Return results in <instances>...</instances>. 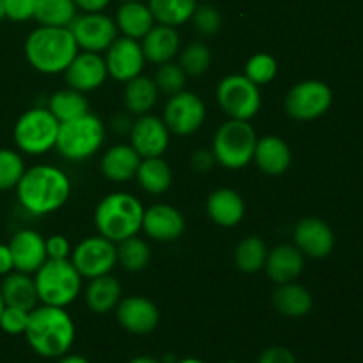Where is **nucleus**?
<instances>
[{"label": "nucleus", "mask_w": 363, "mask_h": 363, "mask_svg": "<svg viewBox=\"0 0 363 363\" xmlns=\"http://www.w3.org/2000/svg\"><path fill=\"white\" fill-rule=\"evenodd\" d=\"M16 197L30 215L43 216L57 211L71 195V181L64 170L53 165H34L25 169L16 184Z\"/></svg>", "instance_id": "nucleus-1"}, {"label": "nucleus", "mask_w": 363, "mask_h": 363, "mask_svg": "<svg viewBox=\"0 0 363 363\" xmlns=\"http://www.w3.org/2000/svg\"><path fill=\"white\" fill-rule=\"evenodd\" d=\"M25 339L34 353L43 358H60L74 342V323L66 308L39 305L28 314Z\"/></svg>", "instance_id": "nucleus-2"}, {"label": "nucleus", "mask_w": 363, "mask_h": 363, "mask_svg": "<svg viewBox=\"0 0 363 363\" xmlns=\"http://www.w3.org/2000/svg\"><path fill=\"white\" fill-rule=\"evenodd\" d=\"M78 45L69 27H43L25 39V57L35 71L45 74L64 73L78 53Z\"/></svg>", "instance_id": "nucleus-3"}, {"label": "nucleus", "mask_w": 363, "mask_h": 363, "mask_svg": "<svg viewBox=\"0 0 363 363\" xmlns=\"http://www.w3.org/2000/svg\"><path fill=\"white\" fill-rule=\"evenodd\" d=\"M142 216L144 206L135 195L116 191L99 201L94 211V223L99 236L121 243L142 230Z\"/></svg>", "instance_id": "nucleus-4"}, {"label": "nucleus", "mask_w": 363, "mask_h": 363, "mask_svg": "<svg viewBox=\"0 0 363 363\" xmlns=\"http://www.w3.org/2000/svg\"><path fill=\"white\" fill-rule=\"evenodd\" d=\"M43 305L62 307L73 303L82 289V277L69 259H46L34 277Z\"/></svg>", "instance_id": "nucleus-5"}, {"label": "nucleus", "mask_w": 363, "mask_h": 363, "mask_svg": "<svg viewBox=\"0 0 363 363\" xmlns=\"http://www.w3.org/2000/svg\"><path fill=\"white\" fill-rule=\"evenodd\" d=\"M257 135L248 121L229 119L216 130L213 155L216 163L227 170H240L254 160Z\"/></svg>", "instance_id": "nucleus-6"}, {"label": "nucleus", "mask_w": 363, "mask_h": 363, "mask_svg": "<svg viewBox=\"0 0 363 363\" xmlns=\"http://www.w3.org/2000/svg\"><path fill=\"white\" fill-rule=\"evenodd\" d=\"M105 140V124L92 113L59 124L55 149L69 162H82L99 151Z\"/></svg>", "instance_id": "nucleus-7"}, {"label": "nucleus", "mask_w": 363, "mask_h": 363, "mask_svg": "<svg viewBox=\"0 0 363 363\" xmlns=\"http://www.w3.org/2000/svg\"><path fill=\"white\" fill-rule=\"evenodd\" d=\"M59 121L46 106H34L21 113L13 130L18 151L30 156H39L55 147Z\"/></svg>", "instance_id": "nucleus-8"}, {"label": "nucleus", "mask_w": 363, "mask_h": 363, "mask_svg": "<svg viewBox=\"0 0 363 363\" xmlns=\"http://www.w3.org/2000/svg\"><path fill=\"white\" fill-rule=\"evenodd\" d=\"M216 101L230 119L250 121L261 110V91L245 74H229L216 87Z\"/></svg>", "instance_id": "nucleus-9"}, {"label": "nucleus", "mask_w": 363, "mask_h": 363, "mask_svg": "<svg viewBox=\"0 0 363 363\" xmlns=\"http://www.w3.org/2000/svg\"><path fill=\"white\" fill-rule=\"evenodd\" d=\"M333 101V92L325 82L303 80L287 92L286 112L296 121H312L325 116Z\"/></svg>", "instance_id": "nucleus-10"}, {"label": "nucleus", "mask_w": 363, "mask_h": 363, "mask_svg": "<svg viewBox=\"0 0 363 363\" xmlns=\"http://www.w3.org/2000/svg\"><path fill=\"white\" fill-rule=\"evenodd\" d=\"M71 262L82 279H96L112 272L117 264V247L103 236L85 238L71 252Z\"/></svg>", "instance_id": "nucleus-11"}, {"label": "nucleus", "mask_w": 363, "mask_h": 363, "mask_svg": "<svg viewBox=\"0 0 363 363\" xmlns=\"http://www.w3.org/2000/svg\"><path fill=\"white\" fill-rule=\"evenodd\" d=\"M206 105L197 94L188 91L176 92L167 101L163 110V123L170 133L188 137L204 124Z\"/></svg>", "instance_id": "nucleus-12"}, {"label": "nucleus", "mask_w": 363, "mask_h": 363, "mask_svg": "<svg viewBox=\"0 0 363 363\" xmlns=\"http://www.w3.org/2000/svg\"><path fill=\"white\" fill-rule=\"evenodd\" d=\"M69 30L77 41L78 48L84 52L101 53L117 39L116 20L103 13H84L74 16Z\"/></svg>", "instance_id": "nucleus-13"}, {"label": "nucleus", "mask_w": 363, "mask_h": 363, "mask_svg": "<svg viewBox=\"0 0 363 363\" xmlns=\"http://www.w3.org/2000/svg\"><path fill=\"white\" fill-rule=\"evenodd\" d=\"M131 147L138 152L140 158H156L165 155L170 144V131L163 119L144 113L138 116L130 128Z\"/></svg>", "instance_id": "nucleus-14"}, {"label": "nucleus", "mask_w": 363, "mask_h": 363, "mask_svg": "<svg viewBox=\"0 0 363 363\" xmlns=\"http://www.w3.org/2000/svg\"><path fill=\"white\" fill-rule=\"evenodd\" d=\"M145 57L137 39L123 35L106 48L105 64L110 77L117 82H128L138 77L144 69Z\"/></svg>", "instance_id": "nucleus-15"}, {"label": "nucleus", "mask_w": 363, "mask_h": 363, "mask_svg": "<svg viewBox=\"0 0 363 363\" xmlns=\"http://www.w3.org/2000/svg\"><path fill=\"white\" fill-rule=\"evenodd\" d=\"M294 245L312 259L328 257L335 247V234L325 220L307 216L294 227Z\"/></svg>", "instance_id": "nucleus-16"}, {"label": "nucleus", "mask_w": 363, "mask_h": 363, "mask_svg": "<svg viewBox=\"0 0 363 363\" xmlns=\"http://www.w3.org/2000/svg\"><path fill=\"white\" fill-rule=\"evenodd\" d=\"M117 321L133 335H147L155 332L160 323V311L144 296H128L116 307Z\"/></svg>", "instance_id": "nucleus-17"}, {"label": "nucleus", "mask_w": 363, "mask_h": 363, "mask_svg": "<svg viewBox=\"0 0 363 363\" xmlns=\"http://www.w3.org/2000/svg\"><path fill=\"white\" fill-rule=\"evenodd\" d=\"M67 85L80 92H91L101 87L108 77L105 57L94 52H78L64 71Z\"/></svg>", "instance_id": "nucleus-18"}, {"label": "nucleus", "mask_w": 363, "mask_h": 363, "mask_svg": "<svg viewBox=\"0 0 363 363\" xmlns=\"http://www.w3.org/2000/svg\"><path fill=\"white\" fill-rule=\"evenodd\" d=\"M9 250L16 272L35 273L46 262V240L32 229H21L11 238Z\"/></svg>", "instance_id": "nucleus-19"}, {"label": "nucleus", "mask_w": 363, "mask_h": 363, "mask_svg": "<svg viewBox=\"0 0 363 363\" xmlns=\"http://www.w3.org/2000/svg\"><path fill=\"white\" fill-rule=\"evenodd\" d=\"M142 230L155 241H176L184 230V216L170 204H152L144 209Z\"/></svg>", "instance_id": "nucleus-20"}, {"label": "nucleus", "mask_w": 363, "mask_h": 363, "mask_svg": "<svg viewBox=\"0 0 363 363\" xmlns=\"http://www.w3.org/2000/svg\"><path fill=\"white\" fill-rule=\"evenodd\" d=\"M305 255L296 245H279L268 252L266 257V273L275 284L294 282L303 272Z\"/></svg>", "instance_id": "nucleus-21"}, {"label": "nucleus", "mask_w": 363, "mask_h": 363, "mask_svg": "<svg viewBox=\"0 0 363 363\" xmlns=\"http://www.w3.org/2000/svg\"><path fill=\"white\" fill-rule=\"evenodd\" d=\"M140 46L145 60L160 66V64L169 62L177 55L179 34H177L176 27L158 23L140 39Z\"/></svg>", "instance_id": "nucleus-22"}, {"label": "nucleus", "mask_w": 363, "mask_h": 363, "mask_svg": "<svg viewBox=\"0 0 363 363\" xmlns=\"http://www.w3.org/2000/svg\"><path fill=\"white\" fill-rule=\"evenodd\" d=\"M291 155L289 145L286 140H282L277 135H266V137L257 138L254 152V162L257 163L262 172L269 176H280L291 167Z\"/></svg>", "instance_id": "nucleus-23"}, {"label": "nucleus", "mask_w": 363, "mask_h": 363, "mask_svg": "<svg viewBox=\"0 0 363 363\" xmlns=\"http://www.w3.org/2000/svg\"><path fill=\"white\" fill-rule=\"evenodd\" d=\"M140 162L142 158L131 145L117 144L103 155L99 167L106 179L113 183H126L137 176Z\"/></svg>", "instance_id": "nucleus-24"}, {"label": "nucleus", "mask_w": 363, "mask_h": 363, "mask_svg": "<svg viewBox=\"0 0 363 363\" xmlns=\"http://www.w3.org/2000/svg\"><path fill=\"white\" fill-rule=\"evenodd\" d=\"M208 215L216 225L236 227L245 216V202L236 190L218 188L213 191L206 202Z\"/></svg>", "instance_id": "nucleus-25"}, {"label": "nucleus", "mask_w": 363, "mask_h": 363, "mask_svg": "<svg viewBox=\"0 0 363 363\" xmlns=\"http://www.w3.org/2000/svg\"><path fill=\"white\" fill-rule=\"evenodd\" d=\"M0 293L7 307H18L28 312L38 307L39 298L35 282L28 273L16 272V269L7 273L0 284Z\"/></svg>", "instance_id": "nucleus-26"}, {"label": "nucleus", "mask_w": 363, "mask_h": 363, "mask_svg": "<svg viewBox=\"0 0 363 363\" xmlns=\"http://www.w3.org/2000/svg\"><path fill=\"white\" fill-rule=\"evenodd\" d=\"M116 25L117 30L123 32V35L138 41L155 27V16L147 4H142L140 0H130V2L121 4L117 9Z\"/></svg>", "instance_id": "nucleus-27"}, {"label": "nucleus", "mask_w": 363, "mask_h": 363, "mask_svg": "<svg viewBox=\"0 0 363 363\" xmlns=\"http://www.w3.org/2000/svg\"><path fill=\"white\" fill-rule=\"evenodd\" d=\"M123 287L121 282L110 273L91 279L87 289H85V303L96 314H106L113 311L121 301Z\"/></svg>", "instance_id": "nucleus-28"}, {"label": "nucleus", "mask_w": 363, "mask_h": 363, "mask_svg": "<svg viewBox=\"0 0 363 363\" xmlns=\"http://www.w3.org/2000/svg\"><path fill=\"white\" fill-rule=\"evenodd\" d=\"M312 294L296 282L280 284L273 293V305L287 318H303L312 311Z\"/></svg>", "instance_id": "nucleus-29"}, {"label": "nucleus", "mask_w": 363, "mask_h": 363, "mask_svg": "<svg viewBox=\"0 0 363 363\" xmlns=\"http://www.w3.org/2000/svg\"><path fill=\"white\" fill-rule=\"evenodd\" d=\"M137 181L144 191L151 195H162L172 184V170L169 163L162 158H142L137 170Z\"/></svg>", "instance_id": "nucleus-30"}, {"label": "nucleus", "mask_w": 363, "mask_h": 363, "mask_svg": "<svg viewBox=\"0 0 363 363\" xmlns=\"http://www.w3.org/2000/svg\"><path fill=\"white\" fill-rule=\"evenodd\" d=\"M158 87H156L152 78L138 74V77L126 82V87H124V105L135 116H144V113H149V110L155 106L156 99H158Z\"/></svg>", "instance_id": "nucleus-31"}, {"label": "nucleus", "mask_w": 363, "mask_h": 363, "mask_svg": "<svg viewBox=\"0 0 363 363\" xmlns=\"http://www.w3.org/2000/svg\"><path fill=\"white\" fill-rule=\"evenodd\" d=\"M46 108L53 113V117L59 123H67V121L78 119V117L89 113V101L84 92L67 87L53 92L50 96Z\"/></svg>", "instance_id": "nucleus-32"}, {"label": "nucleus", "mask_w": 363, "mask_h": 363, "mask_svg": "<svg viewBox=\"0 0 363 363\" xmlns=\"http://www.w3.org/2000/svg\"><path fill=\"white\" fill-rule=\"evenodd\" d=\"M147 6L155 21L177 27L191 20L197 9V0H149Z\"/></svg>", "instance_id": "nucleus-33"}, {"label": "nucleus", "mask_w": 363, "mask_h": 363, "mask_svg": "<svg viewBox=\"0 0 363 363\" xmlns=\"http://www.w3.org/2000/svg\"><path fill=\"white\" fill-rule=\"evenodd\" d=\"M77 11L73 0H38L34 18L43 27H69Z\"/></svg>", "instance_id": "nucleus-34"}, {"label": "nucleus", "mask_w": 363, "mask_h": 363, "mask_svg": "<svg viewBox=\"0 0 363 363\" xmlns=\"http://www.w3.org/2000/svg\"><path fill=\"white\" fill-rule=\"evenodd\" d=\"M268 247L259 236H248L238 243L234 250L236 266L245 273H257L264 268L268 257Z\"/></svg>", "instance_id": "nucleus-35"}, {"label": "nucleus", "mask_w": 363, "mask_h": 363, "mask_svg": "<svg viewBox=\"0 0 363 363\" xmlns=\"http://www.w3.org/2000/svg\"><path fill=\"white\" fill-rule=\"evenodd\" d=\"M117 262L126 272H142L151 262V248L138 236L117 243Z\"/></svg>", "instance_id": "nucleus-36"}, {"label": "nucleus", "mask_w": 363, "mask_h": 363, "mask_svg": "<svg viewBox=\"0 0 363 363\" xmlns=\"http://www.w3.org/2000/svg\"><path fill=\"white\" fill-rule=\"evenodd\" d=\"M23 172V156L14 149H0V191L16 188Z\"/></svg>", "instance_id": "nucleus-37"}, {"label": "nucleus", "mask_w": 363, "mask_h": 363, "mask_svg": "<svg viewBox=\"0 0 363 363\" xmlns=\"http://www.w3.org/2000/svg\"><path fill=\"white\" fill-rule=\"evenodd\" d=\"M209 64H211V52L201 41L190 43L183 50V53H181L179 66L190 77H201V74H204L209 69Z\"/></svg>", "instance_id": "nucleus-38"}, {"label": "nucleus", "mask_w": 363, "mask_h": 363, "mask_svg": "<svg viewBox=\"0 0 363 363\" xmlns=\"http://www.w3.org/2000/svg\"><path fill=\"white\" fill-rule=\"evenodd\" d=\"M277 71H279L277 60L269 53H255L254 57L247 60L245 77L261 87V85L273 82V78L277 77Z\"/></svg>", "instance_id": "nucleus-39"}, {"label": "nucleus", "mask_w": 363, "mask_h": 363, "mask_svg": "<svg viewBox=\"0 0 363 363\" xmlns=\"http://www.w3.org/2000/svg\"><path fill=\"white\" fill-rule=\"evenodd\" d=\"M155 84L156 87H158V91L172 96L184 89V84H186V73H184V69L179 64L169 60V62L160 64L158 71H156Z\"/></svg>", "instance_id": "nucleus-40"}, {"label": "nucleus", "mask_w": 363, "mask_h": 363, "mask_svg": "<svg viewBox=\"0 0 363 363\" xmlns=\"http://www.w3.org/2000/svg\"><path fill=\"white\" fill-rule=\"evenodd\" d=\"M195 28L204 35H213L222 27V14L213 6H197L194 16H191Z\"/></svg>", "instance_id": "nucleus-41"}, {"label": "nucleus", "mask_w": 363, "mask_h": 363, "mask_svg": "<svg viewBox=\"0 0 363 363\" xmlns=\"http://www.w3.org/2000/svg\"><path fill=\"white\" fill-rule=\"evenodd\" d=\"M28 314L30 312L23 311V308L7 307L6 305L2 314H0V328L7 335H21V333H25V328H27Z\"/></svg>", "instance_id": "nucleus-42"}, {"label": "nucleus", "mask_w": 363, "mask_h": 363, "mask_svg": "<svg viewBox=\"0 0 363 363\" xmlns=\"http://www.w3.org/2000/svg\"><path fill=\"white\" fill-rule=\"evenodd\" d=\"M35 4H38V0H4L6 18L13 21L30 20V18H34Z\"/></svg>", "instance_id": "nucleus-43"}, {"label": "nucleus", "mask_w": 363, "mask_h": 363, "mask_svg": "<svg viewBox=\"0 0 363 363\" xmlns=\"http://www.w3.org/2000/svg\"><path fill=\"white\" fill-rule=\"evenodd\" d=\"M46 255L48 259H69L71 245L66 236L55 234V236L46 240Z\"/></svg>", "instance_id": "nucleus-44"}, {"label": "nucleus", "mask_w": 363, "mask_h": 363, "mask_svg": "<svg viewBox=\"0 0 363 363\" xmlns=\"http://www.w3.org/2000/svg\"><path fill=\"white\" fill-rule=\"evenodd\" d=\"M259 363H296V357L291 350L284 346L268 347L259 358Z\"/></svg>", "instance_id": "nucleus-45"}, {"label": "nucleus", "mask_w": 363, "mask_h": 363, "mask_svg": "<svg viewBox=\"0 0 363 363\" xmlns=\"http://www.w3.org/2000/svg\"><path fill=\"white\" fill-rule=\"evenodd\" d=\"M216 158L213 155V151L209 149H199L191 155V167H194L197 172H209V170L215 167Z\"/></svg>", "instance_id": "nucleus-46"}, {"label": "nucleus", "mask_w": 363, "mask_h": 363, "mask_svg": "<svg viewBox=\"0 0 363 363\" xmlns=\"http://www.w3.org/2000/svg\"><path fill=\"white\" fill-rule=\"evenodd\" d=\"M73 2L84 13H101L108 6L110 0H73Z\"/></svg>", "instance_id": "nucleus-47"}, {"label": "nucleus", "mask_w": 363, "mask_h": 363, "mask_svg": "<svg viewBox=\"0 0 363 363\" xmlns=\"http://www.w3.org/2000/svg\"><path fill=\"white\" fill-rule=\"evenodd\" d=\"M14 269L13 255H11L9 245L0 243V277H6Z\"/></svg>", "instance_id": "nucleus-48"}, {"label": "nucleus", "mask_w": 363, "mask_h": 363, "mask_svg": "<svg viewBox=\"0 0 363 363\" xmlns=\"http://www.w3.org/2000/svg\"><path fill=\"white\" fill-rule=\"evenodd\" d=\"M57 363H89L87 358L80 357V354H64V357L59 358Z\"/></svg>", "instance_id": "nucleus-49"}, {"label": "nucleus", "mask_w": 363, "mask_h": 363, "mask_svg": "<svg viewBox=\"0 0 363 363\" xmlns=\"http://www.w3.org/2000/svg\"><path fill=\"white\" fill-rule=\"evenodd\" d=\"M128 363H162V362L156 360V358H152V357H135V358H131Z\"/></svg>", "instance_id": "nucleus-50"}, {"label": "nucleus", "mask_w": 363, "mask_h": 363, "mask_svg": "<svg viewBox=\"0 0 363 363\" xmlns=\"http://www.w3.org/2000/svg\"><path fill=\"white\" fill-rule=\"evenodd\" d=\"M174 363H206L204 360H199V358H183V360H177Z\"/></svg>", "instance_id": "nucleus-51"}, {"label": "nucleus", "mask_w": 363, "mask_h": 363, "mask_svg": "<svg viewBox=\"0 0 363 363\" xmlns=\"http://www.w3.org/2000/svg\"><path fill=\"white\" fill-rule=\"evenodd\" d=\"M6 18V6H4V0H0V21Z\"/></svg>", "instance_id": "nucleus-52"}, {"label": "nucleus", "mask_w": 363, "mask_h": 363, "mask_svg": "<svg viewBox=\"0 0 363 363\" xmlns=\"http://www.w3.org/2000/svg\"><path fill=\"white\" fill-rule=\"evenodd\" d=\"M4 307H6V303H4V298H2V293H0V314H2Z\"/></svg>", "instance_id": "nucleus-53"}, {"label": "nucleus", "mask_w": 363, "mask_h": 363, "mask_svg": "<svg viewBox=\"0 0 363 363\" xmlns=\"http://www.w3.org/2000/svg\"><path fill=\"white\" fill-rule=\"evenodd\" d=\"M121 2H130V0H121Z\"/></svg>", "instance_id": "nucleus-54"}, {"label": "nucleus", "mask_w": 363, "mask_h": 363, "mask_svg": "<svg viewBox=\"0 0 363 363\" xmlns=\"http://www.w3.org/2000/svg\"><path fill=\"white\" fill-rule=\"evenodd\" d=\"M227 363H240V362H227Z\"/></svg>", "instance_id": "nucleus-55"}]
</instances>
